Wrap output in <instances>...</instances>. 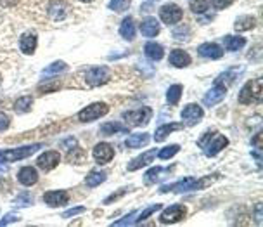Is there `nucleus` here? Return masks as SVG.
<instances>
[{"mask_svg":"<svg viewBox=\"0 0 263 227\" xmlns=\"http://www.w3.org/2000/svg\"><path fill=\"white\" fill-rule=\"evenodd\" d=\"M85 212V206H74V208H69L66 210V212H62L61 217L62 218H69V217H76V215L83 213Z\"/></svg>","mask_w":263,"mask_h":227,"instance_id":"44","label":"nucleus"},{"mask_svg":"<svg viewBox=\"0 0 263 227\" xmlns=\"http://www.w3.org/2000/svg\"><path fill=\"white\" fill-rule=\"evenodd\" d=\"M47 13H49L54 21H62L69 13V6L66 2H62V0H52L49 4V7H47Z\"/></svg>","mask_w":263,"mask_h":227,"instance_id":"15","label":"nucleus"},{"mask_svg":"<svg viewBox=\"0 0 263 227\" xmlns=\"http://www.w3.org/2000/svg\"><path fill=\"white\" fill-rule=\"evenodd\" d=\"M152 116V109L144 106L140 109H135V111H125L123 113V120H127L132 127H144L151 121Z\"/></svg>","mask_w":263,"mask_h":227,"instance_id":"6","label":"nucleus"},{"mask_svg":"<svg viewBox=\"0 0 263 227\" xmlns=\"http://www.w3.org/2000/svg\"><path fill=\"white\" fill-rule=\"evenodd\" d=\"M14 203L16 205H19V206H30L31 203H33V198H31L28 193H21L19 196H16Z\"/></svg>","mask_w":263,"mask_h":227,"instance_id":"42","label":"nucleus"},{"mask_svg":"<svg viewBox=\"0 0 263 227\" xmlns=\"http://www.w3.org/2000/svg\"><path fill=\"white\" fill-rule=\"evenodd\" d=\"M61 87V84H59L57 80H45L44 84L38 87V92H44V94H49V92H54L57 91V89Z\"/></svg>","mask_w":263,"mask_h":227,"instance_id":"39","label":"nucleus"},{"mask_svg":"<svg viewBox=\"0 0 263 227\" xmlns=\"http://www.w3.org/2000/svg\"><path fill=\"white\" fill-rule=\"evenodd\" d=\"M19 220V215L18 213H7L6 217L0 220V227H4V225H7V224H13V222H18Z\"/></svg>","mask_w":263,"mask_h":227,"instance_id":"45","label":"nucleus"},{"mask_svg":"<svg viewBox=\"0 0 263 227\" xmlns=\"http://www.w3.org/2000/svg\"><path fill=\"white\" fill-rule=\"evenodd\" d=\"M223 80H225V84H232L235 80V69H229V71L222 73V75L215 80V84H220V82H223Z\"/></svg>","mask_w":263,"mask_h":227,"instance_id":"43","label":"nucleus"},{"mask_svg":"<svg viewBox=\"0 0 263 227\" xmlns=\"http://www.w3.org/2000/svg\"><path fill=\"white\" fill-rule=\"evenodd\" d=\"M111 78V71H109L108 66H92L85 71V82L90 87H99L109 82Z\"/></svg>","mask_w":263,"mask_h":227,"instance_id":"4","label":"nucleus"},{"mask_svg":"<svg viewBox=\"0 0 263 227\" xmlns=\"http://www.w3.org/2000/svg\"><path fill=\"white\" fill-rule=\"evenodd\" d=\"M189 37H191V28L187 25L177 26V28L173 30L175 40H189Z\"/></svg>","mask_w":263,"mask_h":227,"instance_id":"37","label":"nucleus"},{"mask_svg":"<svg viewBox=\"0 0 263 227\" xmlns=\"http://www.w3.org/2000/svg\"><path fill=\"white\" fill-rule=\"evenodd\" d=\"M108 179V174L104 170H90L89 175L85 177V186L87 187H97Z\"/></svg>","mask_w":263,"mask_h":227,"instance_id":"30","label":"nucleus"},{"mask_svg":"<svg viewBox=\"0 0 263 227\" xmlns=\"http://www.w3.org/2000/svg\"><path fill=\"white\" fill-rule=\"evenodd\" d=\"M232 2H234V0H211V4H213V7H215V9H218V11L227 9V7H230V6H232Z\"/></svg>","mask_w":263,"mask_h":227,"instance_id":"46","label":"nucleus"},{"mask_svg":"<svg viewBox=\"0 0 263 227\" xmlns=\"http://www.w3.org/2000/svg\"><path fill=\"white\" fill-rule=\"evenodd\" d=\"M203 116H205V111H203V108L199 104H187L182 109V113H180V118H182L184 125H187V127L198 125L203 120Z\"/></svg>","mask_w":263,"mask_h":227,"instance_id":"10","label":"nucleus"},{"mask_svg":"<svg viewBox=\"0 0 263 227\" xmlns=\"http://www.w3.org/2000/svg\"><path fill=\"white\" fill-rule=\"evenodd\" d=\"M132 189V186H127V187H121V189H118V193H115V194H111V196H108L104 199V205H109V203H115L116 199H120L121 196H125V194L128 193V191Z\"/></svg>","mask_w":263,"mask_h":227,"instance_id":"41","label":"nucleus"},{"mask_svg":"<svg viewBox=\"0 0 263 227\" xmlns=\"http://www.w3.org/2000/svg\"><path fill=\"white\" fill-rule=\"evenodd\" d=\"M168 61H170V64L175 66V68H187V66L192 62L189 52H186V50H182V49L171 50L170 56H168Z\"/></svg>","mask_w":263,"mask_h":227,"instance_id":"19","label":"nucleus"},{"mask_svg":"<svg viewBox=\"0 0 263 227\" xmlns=\"http://www.w3.org/2000/svg\"><path fill=\"white\" fill-rule=\"evenodd\" d=\"M42 147H44L42 142H35V144H28V146L14 147V149H6V151H0V158H2V163H14V162H19V160L30 158L31 155H35V153L42 149Z\"/></svg>","mask_w":263,"mask_h":227,"instance_id":"2","label":"nucleus"},{"mask_svg":"<svg viewBox=\"0 0 263 227\" xmlns=\"http://www.w3.org/2000/svg\"><path fill=\"white\" fill-rule=\"evenodd\" d=\"M227 96V87L222 84H215L213 87L210 89V91L206 92V96L203 97V104L208 108L211 106H217L218 103H222L223 99H225Z\"/></svg>","mask_w":263,"mask_h":227,"instance_id":"12","label":"nucleus"},{"mask_svg":"<svg viewBox=\"0 0 263 227\" xmlns=\"http://www.w3.org/2000/svg\"><path fill=\"white\" fill-rule=\"evenodd\" d=\"M182 92H184V87H182V85H179V84L168 87V91H166V103L171 104V106L179 104L180 97H182Z\"/></svg>","mask_w":263,"mask_h":227,"instance_id":"31","label":"nucleus"},{"mask_svg":"<svg viewBox=\"0 0 263 227\" xmlns=\"http://www.w3.org/2000/svg\"><path fill=\"white\" fill-rule=\"evenodd\" d=\"M254 215H256V224L261 225V203L256 205V212H254Z\"/></svg>","mask_w":263,"mask_h":227,"instance_id":"49","label":"nucleus"},{"mask_svg":"<svg viewBox=\"0 0 263 227\" xmlns=\"http://www.w3.org/2000/svg\"><path fill=\"white\" fill-rule=\"evenodd\" d=\"M59 162H61V155H59V151L50 149V151H44L40 156H38L37 165H38L40 170L50 172L59 165Z\"/></svg>","mask_w":263,"mask_h":227,"instance_id":"13","label":"nucleus"},{"mask_svg":"<svg viewBox=\"0 0 263 227\" xmlns=\"http://www.w3.org/2000/svg\"><path fill=\"white\" fill-rule=\"evenodd\" d=\"M261 101V80H249L239 92V103L241 104H256Z\"/></svg>","mask_w":263,"mask_h":227,"instance_id":"3","label":"nucleus"},{"mask_svg":"<svg viewBox=\"0 0 263 227\" xmlns=\"http://www.w3.org/2000/svg\"><path fill=\"white\" fill-rule=\"evenodd\" d=\"M120 35L125 38V40H133V38H135V23H133V19L130 18V16L121 21Z\"/></svg>","mask_w":263,"mask_h":227,"instance_id":"29","label":"nucleus"},{"mask_svg":"<svg viewBox=\"0 0 263 227\" xmlns=\"http://www.w3.org/2000/svg\"><path fill=\"white\" fill-rule=\"evenodd\" d=\"M18 181L19 184L23 186L30 187V186H35L38 182V172L35 170L33 167H23L21 170L18 172Z\"/></svg>","mask_w":263,"mask_h":227,"instance_id":"20","label":"nucleus"},{"mask_svg":"<svg viewBox=\"0 0 263 227\" xmlns=\"http://www.w3.org/2000/svg\"><path fill=\"white\" fill-rule=\"evenodd\" d=\"M198 144L203 147L206 156H217L220 151L225 149L229 146V139L225 135L218 134L217 130H208L206 134H203L201 139L198 140Z\"/></svg>","mask_w":263,"mask_h":227,"instance_id":"1","label":"nucleus"},{"mask_svg":"<svg viewBox=\"0 0 263 227\" xmlns=\"http://www.w3.org/2000/svg\"><path fill=\"white\" fill-rule=\"evenodd\" d=\"M144 52H146V56L152 61H161L164 57V49L159 44H156V42H147V44L144 45Z\"/></svg>","mask_w":263,"mask_h":227,"instance_id":"27","label":"nucleus"},{"mask_svg":"<svg viewBox=\"0 0 263 227\" xmlns=\"http://www.w3.org/2000/svg\"><path fill=\"white\" fill-rule=\"evenodd\" d=\"M139 215V212L137 210H133V212H130L128 215H125L123 218H120V220H116V222H113V225L115 227H123V225H130L135 222V217Z\"/></svg>","mask_w":263,"mask_h":227,"instance_id":"40","label":"nucleus"},{"mask_svg":"<svg viewBox=\"0 0 263 227\" xmlns=\"http://www.w3.org/2000/svg\"><path fill=\"white\" fill-rule=\"evenodd\" d=\"M251 144H253V146H256V149H263V144H261V134H260V132H258V134L253 137V140H251Z\"/></svg>","mask_w":263,"mask_h":227,"instance_id":"48","label":"nucleus"},{"mask_svg":"<svg viewBox=\"0 0 263 227\" xmlns=\"http://www.w3.org/2000/svg\"><path fill=\"white\" fill-rule=\"evenodd\" d=\"M37 45H38L37 35L33 33H25L19 38V49L25 54H33L35 50H37Z\"/></svg>","mask_w":263,"mask_h":227,"instance_id":"23","label":"nucleus"},{"mask_svg":"<svg viewBox=\"0 0 263 227\" xmlns=\"http://www.w3.org/2000/svg\"><path fill=\"white\" fill-rule=\"evenodd\" d=\"M187 217V208L186 205H171L168 208L163 210V213L159 215V222L161 224H175V222H180Z\"/></svg>","mask_w":263,"mask_h":227,"instance_id":"7","label":"nucleus"},{"mask_svg":"<svg viewBox=\"0 0 263 227\" xmlns=\"http://www.w3.org/2000/svg\"><path fill=\"white\" fill-rule=\"evenodd\" d=\"M19 0H0V6L2 7H14Z\"/></svg>","mask_w":263,"mask_h":227,"instance_id":"50","label":"nucleus"},{"mask_svg":"<svg viewBox=\"0 0 263 227\" xmlns=\"http://www.w3.org/2000/svg\"><path fill=\"white\" fill-rule=\"evenodd\" d=\"M198 54L205 59H220L223 56V49L218 44L206 42V44H201L198 47Z\"/></svg>","mask_w":263,"mask_h":227,"instance_id":"16","label":"nucleus"},{"mask_svg":"<svg viewBox=\"0 0 263 227\" xmlns=\"http://www.w3.org/2000/svg\"><path fill=\"white\" fill-rule=\"evenodd\" d=\"M80 2H94V0H80Z\"/></svg>","mask_w":263,"mask_h":227,"instance_id":"51","label":"nucleus"},{"mask_svg":"<svg viewBox=\"0 0 263 227\" xmlns=\"http://www.w3.org/2000/svg\"><path fill=\"white\" fill-rule=\"evenodd\" d=\"M68 69V66H66L64 61H56L52 62L50 66H47V68L42 71V77H52V75H59V73L66 71Z\"/></svg>","mask_w":263,"mask_h":227,"instance_id":"32","label":"nucleus"},{"mask_svg":"<svg viewBox=\"0 0 263 227\" xmlns=\"http://www.w3.org/2000/svg\"><path fill=\"white\" fill-rule=\"evenodd\" d=\"M9 125H11V118L6 115V113L0 111V132L7 130V128H9Z\"/></svg>","mask_w":263,"mask_h":227,"instance_id":"47","label":"nucleus"},{"mask_svg":"<svg viewBox=\"0 0 263 227\" xmlns=\"http://www.w3.org/2000/svg\"><path fill=\"white\" fill-rule=\"evenodd\" d=\"M189 191H196V179L194 177H186L182 181H177L173 184H164L159 187L161 194L166 193H189Z\"/></svg>","mask_w":263,"mask_h":227,"instance_id":"9","label":"nucleus"},{"mask_svg":"<svg viewBox=\"0 0 263 227\" xmlns=\"http://www.w3.org/2000/svg\"><path fill=\"white\" fill-rule=\"evenodd\" d=\"M159 18L164 25H177V23L182 21L184 11L182 7H179L177 4H164L159 9Z\"/></svg>","mask_w":263,"mask_h":227,"instance_id":"8","label":"nucleus"},{"mask_svg":"<svg viewBox=\"0 0 263 227\" xmlns=\"http://www.w3.org/2000/svg\"><path fill=\"white\" fill-rule=\"evenodd\" d=\"M173 170V167L171 168H161V167H152L149 168V170L144 174V184H147V186H152V184L159 182L161 179L168 177V174Z\"/></svg>","mask_w":263,"mask_h":227,"instance_id":"18","label":"nucleus"},{"mask_svg":"<svg viewBox=\"0 0 263 227\" xmlns=\"http://www.w3.org/2000/svg\"><path fill=\"white\" fill-rule=\"evenodd\" d=\"M149 140H151V135H149L147 132H142V134H132L127 140H125V146L130 147V149H139V147L147 146Z\"/></svg>","mask_w":263,"mask_h":227,"instance_id":"22","label":"nucleus"},{"mask_svg":"<svg viewBox=\"0 0 263 227\" xmlns=\"http://www.w3.org/2000/svg\"><path fill=\"white\" fill-rule=\"evenodd\" d=\"M101 132H103V135L106 137L120 134V132L121 134H128V127L121 123V121H108V123H104L103 127H101Z\"/></svg>","mask_w":263,"mask_h":227,"instance_id":"24","label":"nucleus"},{"mask_svg":"<svg viewBox=\"0 0 263 227\" xmlns=\"http://www.w3.org/2000/svg\"><path fill=\"white\" fill-rule=\"evenodd\" d=\"M179 151H180V146H179V144H170V146L163 147V149H161V151L158 153V158H159V160H170V158H173V156H175Z\"/></svg>","mask_w":263,"mask_h":227,"instance_id":"36","label":"nucleus"},{"mask_svg":"<svg viewBox=\"0 0 263 227\" xmlns=\"http://www.w3.org/2000/svg\"><path fill=\"white\" fill-rule=\"evenodd\" d=\"M92 156L99 165H104V163H109L113 158H115V147L108 142H99L94 146Z\"/></svg>","mask_w":263,"mask_h":227,"instance_id":"11","label":"nucleus"},{"mask_svg":"<svg viewBox=\"0 0 263 227\" xmlns=\"http://www.w3.org/2000/svg\"><path fill=\"white\" fill-rule=\"evenodd\" d=\"M161 26L158 23V19L156 18H146L142 23H140V33L144 35V37H156V35L159 33Z\"/></svg>","mask_w":263,"mask_h":227,"instance_id":"21","label":"nucleus"},{"mask_svg":"<svg viewBox=\"0 0 263 227\" xmlns=\"http://www.w3.org/2000/svg\"><path fill=\"white\" fill-rule=\"evenodd\" d=\"M256 26V18L254 16H239L234 23L235 31H249Z\"/></svg>","mask_w":263,"mask_h":227,"instance_id":"28","label":"nucleus"},{"mask_svg":"<svg viewBox=\"0 0 263 227\" xmlns=\"http://www.w3.org/2000/svg\"><path fill=\"white\" fill-rule=\"evenodd\" d=\"M161 208H163V205H159V203H154V205L147 206V208L144 210V212H140L139 215H137L139 218H135V224H140V222L146 220V218H149L152 213H156V212H158V210H161Z\"/></svg>","mask_w":263,"mask_h":227,"instance_id":"35","label":"nucleus"},{"mask_svg":"<svg viewBox=\"0 0 263 227\" xmlns=\"http://www.w3.org/2000/svg\"><path fill=\"white\" fill-rule=\"evenodd\" d=\"M130 7V0H111L109 2V9L115 13H125Z\"/></svg>","mask_w":263,"mask_h":227,"instance_id":"38","label":"nucleus"},{"mask_svg":"<svg viewBox=\"0 0 263 227\" xmlns=\"http://www.w3.org/2000/svg\"><path fill=\"white\" fill-rule=\"evenodd\" d=\"M246 45V38L239 37V35H227L223 37V47L230 52H235V50H241L242 47Z\"/></svg>","mask_w":263,"mask_h":227,"instance_id":"26","label":"nucleus"},{"mask_svg":"<svg viewBox=\"0 0 263 227\" xmlns=\"http://www.w3.org/2000/svg\"><path fill=\"white\" fill-rule=\"evenodd\" d=\"M31 104H33V97H31V96H23V97H19V99H16L14 109L18 113H28L31 109Z\"/></svg>","mask_w":263,"mask_h":227,"instance_id":"33","label":"nucleus"},{"mask_svg":"<svg viewBox=\"0 0 263 227\" xmlns=\"http://www.w3.org/2000/svg\"><path fill=\"white\" fill-rule=\"evenodd\" d=\"M189 7L194 14H205L210 7V0H191Z\"/></svg>","mask_w":263,"mask_h":227,"instance_id":"34","label":"nucleus"},{"mask_svg":"<svg viewBox=\"0 0 263 227\" xmlns=\"http://www.w3.org/2000/svg\"><path fill=\"white\" fill-rule=\"evenodd\" d=\"M68 201H69V194H68V191H64V189L47 191V193L44 194V203L49 206H52V208L68 205Z\"/></svg>","mask_w":263,"mask_h":227,"instance_id":"14","label":"nucleus"},{"mask_svg":"<svg viewBox=\"0 0 263 227\" xmlns=\"http://www.w3.org/2000/svg\"><path fill=\"white\" fill-rule=\"evenodd\" d=\"M182 127H184L182 123H164V125H161V127H158V130L154 132V140L156 142H163V140L166 139L171 132L180 130Z\"/></svg>","mask_w":263,"mask_h":227,"instance_id":"25","label":"nucleus"},{"mask_svg":"<svg viewBox=\"0 0 263 227\" xmlns=\"http://www.w3.org/2000/svg\"><path fill=\"white\" fill-rule=\"evenodd\" d=\"M108 113H109V106L106 103H94L78 113V120H80L81 123H90V121L94 120L103 118Z\"/></svg>","mask_w":263,"mask_h":227,"instance_id":"5","label":"nucleus"},{"mask_svg":"<svg viewBox=\"0 0 263 227\" xmlns=\"http://www.w3.org/2000/svg\"><path fill=\"white\" fill-rule=\"evenodd\" d=\"M154 158H156V151L149 149L146 153H142L140 156H137V158H133L132 162L127 165V170L128 172H135V170H139V168H142V167H147L149 163L154 162Z\"/></svg>","mask_w":263,"mask_h":227,"instance_id":"17","label":"nucleus"}]
</instances>
